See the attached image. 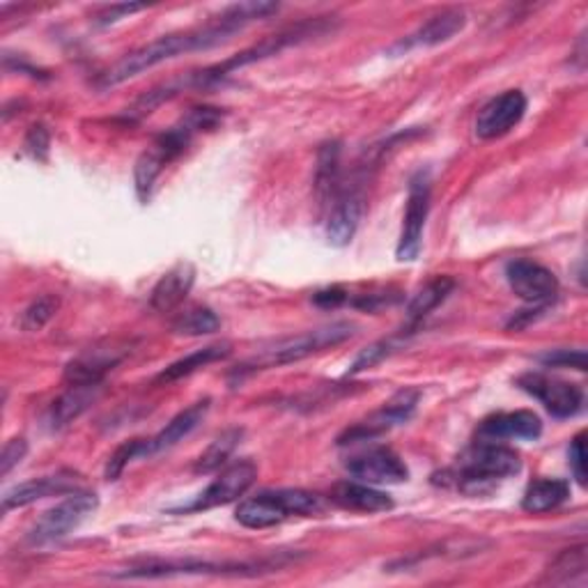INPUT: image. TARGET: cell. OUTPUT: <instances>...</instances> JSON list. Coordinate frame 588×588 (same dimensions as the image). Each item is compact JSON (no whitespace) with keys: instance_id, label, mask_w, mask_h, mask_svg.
<instances>
[{"instance_id":"1","label":"cell","mask_w":588,"mask_h":588,"mask_svg":"<svg viewBox=\"0 0 588 588\" xmlns=\"http://www.w3.org/2000/svg\"><path fill=\"white\" fill-rule=\"evenodd\" d=\"M279 12L276 3H264V0H253V3H239L230 5L220 14L212 16L205 26H199L193 31L163 35L150 44H143L134 48L132 54L120 58L111 69H106L100 79V88H115L127 83L143 71L152 69L166 60H173L178 56L191 54V52H207L218 44H226L233 35L241 33L253 21L267 19L269 14Z\"/></svg>"},{"instance_id":"2","label":"cell","mask_w":588,"mask_h":588,"mask_svg":"<svg viewBox=\"0 0 588 588\" xmlns=\"http://www.w3.org/2000/svg\"><path fill=\"white\" fill-rule=\"evenodd\" d=\"M522 472L520 453L501 441L480 439L457 460V467L444 472L434 483L455 485L462 493H483L499 480Z\"/></svg>"},{"instance_id":"3","label":"cell","mask_w":588,"mask_h":588,"mask_svg":"<svg viewBox=\"0 0 588 588\" xmlns=\"http://www.w3.org/2000/svg\"><path fill=\"white\" fill-rule=\"evenodd\" d=\"M354 336V325L350 323H333L327 327H317L297 336L290 338H281L276 340L274 346H269L264 350H260L258 354H253L251 359L244 361L235 375L241 380L244 375H251L258 371H267V368H279V365H287V363H297L306 357H313L317 352H325L329 348L340 346V342H346L348 338Z\"/></svg>"},{"instance_id":"4","label":"cell","mask_w":588,"mask_h":588,"mask_svg":"<svg viewBox=\"0 0 588 588\" xmlns=\"http://www.w3.org/2000/svg\"><path fill=\"white\" fill-rule=\"evenodd\" d=\"M327 510V501L306 489H276L244 499L237 506L235 520L247 529H269L290 518H317Z\"/></svg>"},{"instance_id":"5","label":"cell","mask_w":588,"mask_h":588,"mask_svg":"<svg viewBox=\"0 0 588 588\" xmlns=\"http://www.w3.org/2000/svg\"><path fill=\"white\" fill-rule=\"evenodd\" d=\"M329 31V21L325 19H308V21H302L297 23V26H290L276 35H269L264 37L260 44L247 48V52H241L237 54L235 58L226 60V63H220L216 67H210L205 71H199V74H191V83L193 86H199V88H205V86H214L218 83L220 79H226L228 74L241 69V67H247V65H253L258 60H264L269 56H276L281 54L283 48L292 46V44H302L310 37H320Z\"/></svg>"},{"instance_id":"6","label":"cell","mask_w":588,"mask_h":588,"mask_svg":"<svg viewBox=\"0 0 588 588\" xmlns=\"http://www.w3.org/2000/svg\"><path fill=\"white\" fill-rule=\"evenodd\" d=\"M97 506H100L97 495L77 489V493L67 495L60 504L48 508L42 514L29 533V543L48 545V543L60 541V538H65L69 531L77 529L86 518H90V514L97 510Z\"/></svg>"},{"instance_id":"7","label":"cell","mask_w":588,"mask_h":588,"mask_svg":"<svg viewBox=\"0 0 588 588\" xmlns=\"http://www.w3.org/2000/svg\"><path fill=\"white\" fill-rule=\"evenodd\" d=\"M430 214V176L419 170L409 182L407 210L403 218V230L396 256L400 262H414L423 249V233Z\"/></svg>"},{"instance_id":"8","label":"cell","mask_w":588,"mask_h":588,"mask_svg":"<svg viewBox=\"0 0 588 588\" xmlns=\"http://www.w3.org/2000/svg\"><path fill=\"white\" fill-rule=\"evenodd\" d=\"M421 394L416 388H403L398 394L391 398L382 409L368 416L365 421L348 428L338 437V446H348V444H359V441H371L382 437L384 432L394 430L396 426H403L411 419V414L419 405Z\"/></svg>"},{"instance_id":"9","label":"cell","mask_w":588,"mask_h":588,"mask_svg":"<svg viewBox=\"0 0 588 588\" xmlns=\"http://www.w3.org/2000/svg\"><path fill=\"white\" fill-rule=\"evenodd\" d=\"M260 566L249 563H210V561H145L127 570L113 573L115 579H161L178 575H258Z\"/></svg>"},{"instance_id":"10","label":"cell","mask_w":588,"mask_h":588,"mask_svg":"<svg viewBox=\"0 0 588 588\" xmlns=\"http://www.w3.org/2000/svg\"><path fill=\"white\" fill-rule=\"evenodd\" d=\"M258 478V467L253 460H237L230 467H226L220 472L205 493L199 495L193 504L184 506L182 512H199V510H210V508H218V506H228L233 501H237L239 497H244L253 487Z\"/></svg>"},{"instance_id":"11","label":"cell","mask_w":588,"mask_h":588,"mask_svg":"<svg viewBox=\"0 0 588 588\" xmlns=\"http://www.w3.org/2000/svg\"><path fill=\"white\" fill-rule=\"evenodd\" d=\"M524 394L541 400L545 409L556 419H570L584 407V391L577 384L563 382L543 373H527L518 380Z\"/></svg>"},{"instance_id":"12","label":"cell","mask_w":588,"mask_h":588,"mask_svg":"<svg viewBox=\"0 0 588 588\" xmlns=\"http://www.w3.org/2000/svg\"><path fill=\"white\" fill-rule=\"evenodd\" d=\"M506 279L510 290L531 306H547L558 294V279L552 269L527 258L508 262Z\"/></svg>"},{"instance_id":"13","label":"cell","mask_w":588,"mask_h":588,"mask_svg":"<svg viewBox=\"0 0 588 588\" xmlns=\"http://www.w3.org/2000/svg\"><path fill=\"white\" fill-rule=\"evenodd\" d=\"M529 109L527 94L522 90H506L495 100H489L476 117V136L483 140H495L520 125Z\"/></svg>"},{"instance_id":"14","label":"cell","mask_w":588,"mask_h":588,"mask_svg":"<svg viewBox=\"0 0 588 588\" xmlns=\"http://www.w3.org/2000/svg\"><path fill=\"white\" fill-rule=\"evenodd\" d=\"M346 470L350 472V476L368 485H396L409 478L407 464L388 446H373L352 455L346 464Z\"/></svg>"},{"instance_id":"15","label":"cell","mask_w":588,"mask_h":588,"mask_svg":"<svg viewBox=\"0 0 588 588\" xmlns=\"http://www.w3.org/2000/svg\"><path fill=\"white\" fill-rule=\"evenodd\" d=\"M129 342H106V346H94L71 359L65 368L67 384H102L109 371L129 354Z\"/></svg>"},{"instance_id":"16","label":"cell","mask_w":588,"mask_h":588,"mask_svg":"<svg viewBox=\"0 0 588 588\" xmlns=\"http://www.w3.org/2000/svg\"><path fill=\"white\" fill-rule=\"evenodd\" d=\"M363 214V195L354 186H342L336 201L329 205L327 216V241L336 249L350 247Z\"/></svg>"},{"instance_id":"17","label":"cell","mask_w":588,"mask_h":588,"mask_svg":"<svg viewBox=\"0 0 588 588\" xmlns=\"http://www.w3.org/2000/svg\"><path fill=\"white\" fill-rule=\"evenodd\" d=\"M81 489V478L74 472H58L52 476H42V478H33L26 483H19L12 489H8L3 497V510H14V508H23L31 506L39 499H48V497H60V495H71Z\"/></svg>"},{"instance_id":"18","label":"cell","mask_w":588,"mask_h":588,"mask_svg":"<svg viewBox=\"0 0 588 588\" xmlns=\"http://www.w3.org/2000/svg\"><path fill=\"white\" fill-rule=\"evenodd\" d=\"M464 26H467V14L457 8L444 10V12L430 16L419 31L411 33L405 39H400L394 48H391V54H407V52H411V48L439 46V44L453 39L457 33H462Z\"/></svg>"},{"instance_id":"19","label":"cell","mask_w":588,"mask_h":588,"mask_svg":"<svg viewBox=\"0 0 588 588\" xmlns=\"http://www.w3.org/2000/svg\"><path fill=\"white\" fill-rule=\"evenodd\" d=\"M478 434L480 439H493V441L538 439L543 434V421L541 416L529 409L493 414L478 426Z\"/></svg>"},{"instance_id":"20","label":"cell","mask_w":588,"mask_h":588,"mask_svg":"<svg viewBox=\"0 0 588 588\" xmlns=\"http://www.w3.org/2000/svg\"><path fill=\"white\" fill-rule=\"evenodd\" d=\"M102 384H69L65 394L52 405L46 416V423L52 430H63L69 423L81 419V414L90 409V405L100 398Z\"/></svg>"},{"instance_id":"21","label":"cell","mask_w":588,"mask_h":588,"mask_svg":"<svg viewBox=\"0 0 588 588\" xmlns=\"http://www.w3.org/2000/svg\"><path fill=\"white\" fill-rule=\"evenodd\" d=\"M329 499L346 508V510H354V512H386V510H394V499H391L386 493H382V489H375L373 485L368 483H354V480H346V483H338L333 489Z\"/></svg>"},{"instance_id":"22","label":"cell","mask_w":588,"mask_h":588,"mask_svg":"<svg viewBox=\"0 0 588 588\" xmlns=\"http://www.w3.org/2000/svg\"><path fill=\"white\" fill-rule=\"evenodd\" d=\"M193 281H195V269L189 262L176 264L152 287L150 306L159 313H170L173 308H178L191 292Z\"/></svg>"},{"instance_id":"23","label":"cell","mask_w":588,"mask_h":588,"mask_svg":"<svg viewBox=\"0 0 588 588\" xmlns=\"http://www.w3.org/2000/svg\"><path fill=\"white\" fill-rule=\"evenodd\" d=\"M210 398L205 400H199L193 403L191 407H186L184 411H180L173 421L166 423V428L152 437L147 439V449H145V455H152V453H159V451H166L170 446H176L178 441H182L184 437H189L195 428H199V423L205 419V414L210 411Z\"/></svg>"},{"instance_id":"24","label":"cell","mask_w":588,"mask_h":588,"mask_svg":"<svg viewBox=\"0 0 588 588\" xmlns=\"http://www.w3.org/2000/svg\"><path fill=\"white\" fill-rule=\"evenodd\" d=\"M340 143L329 140L317 152V168H315V193L323 207H329L336 195L340 193Z\"/></svg>"},{"instance_id":"25","label":"cell","mask_w":588,"mask_h":588,"mask_svg":"<svg viewBox=\"0 0 588 588\" xmlns=\"http://www.w3.org/2000/svg\"><path fill=\"white\" fill-rule=\"evenodd\" d=\"M230 354V346L228 342H218V346H210V348H203V350H195L182 359H178L176 363H170L168 368H163V371L157 375V384H173L182 377H189L193 375L195 371H201V368L214 363V361H220L226 359Z\"/></svg>"},{"instance_id":"26","label":"cell","mask_w":588,"mask_h":588,"mask_svg":"<svg viewBox=\"0 0 588 588\" xmlns=\"http://www.w3.org/2000/svg\"><path fill=\"white\" fill-rule=\"evenodd\" d=\"M570 497V485L563 478H541L533 480L522 499V508L527 512H547L566 504Z\"/></svg>"},{"instance_id":"27","label":"cell","mask_w":588,"mask_h":588,"mask_svg":"<svg viewBox=\"0 0 588 588\" xmlns=\"http://www.w3.org/2000/svg\"><path fill=\"white\" fill-rule=\"evenodd\" d=\"M455 281L451 276H434L432 281H428L419 292L414 294L409 306H407V317L409 323L416 325L421 323L426 315H430L439 304H444L449 294L453 292Z\"/></svg>"},{"instance_id":"28","label":"cell","mask_w":588,"mask_h":588,"mask_svg":"<svg viewBox=\"0 0 588 588\" xmlns=\"http://www.w3.org/2000/svg\"><path fill=\"white\" fill-rule=\"evenodd\" d=\"M170 163V157L161 150V147L155 143L150 150L143 152L136 161V168H134V184H136V193L140 203H147L150 201V195L155 191V184L161 176V170Z\"/></svg>"},{"instance_id":"29","label":"cell","mask_w":588,"mask_h":588,"mask_svg":"<svg viewBox=\"0 0 588 588\" xmlns=\"http://www.w3.org/2000/svg\"><path fill=\"white\" fill-rule=\"evenodd\" d=\"M241 434H244L241 428H230L226 432H220L212 441V444L201 453V457L195 460L193 474H212V472H218L220 467H224L241 441Z\"/></svg>"},{"instance_id":"30","label":"cell","mask_w":588,"mask_h":588,"mask_svg":"<svg viewBox=\"0 0 588 588\" xmlns=\"http://www.w3.org/2000/svg\"><path fill=\"white\" fill-rule=\"evenodd\" d=\"M588 570V552L586 545H577L570 550H563L545 570L547 584H570L579 577H584Z\"/></svg>"},{"instance_id":"31","label":"cell","mask_w":588,"mask_h":588,"mask_svg":"<svg viewBox=\"0 0 588 588\" xmlns=\"http://www.w3.org/2000/svg\"><path fill=\"white\" fill-rule=\"evenodd\" d=\"M220 329L218 315L212 308L195 306L186 313H182L178 320L173 323V331L182 336H207Z\"/></svg>"},{"instance_id":"32","label":"cell","mask_w":588,"mask_h":588,"mask_svg":"<svg viewBox=\"0 0 588 588\" xmlns=\"http://www.w3.org/2000/svg\"><path fill=\"white\" fill-rule=\"evenodd\" d=\"M58 308H60L58 297H54V294H42V297H37L26 310H23L19 325L23 331H31V333L42 331L48 323L54 320Z\"/></svg>"},{"instance_id":"33","label":"cell","mask_w":588,"mask_h":588,"mask_svg":"<svg viewBox=\"0 0 588 588\" xmlns=\"http://www.w3.org/2000/svg\"><path fill=\"white\" fill-rule=\"evenodd\" d=\"M147 449V439H132L127 444H122L106 462V480H117L122 472L127 470V464L136 457H143Z\"/></svg>"},{"instance_id":"34","label":"cell","mask_w":588,"mask_h":588,"mask_svg":"<svg viewBox=\"0 0 588 588\" xmlns=\"http://www.w3.org/2000/svg\"><path fill=\"white\" fill-rule=\"evenodd\" d=\"M545 368H575V371H586V352L584 350H554L543 357H538Z\"/></svg>"},{"instance_id":"35","label":"cell","mask_w":588,"mask_h":588,"mask_svg":"<svg viewBox=\"0 0 588 588\" xmlns=\"http://www.w3.org/2000/svg\"><path fill=\"white\" fill-rule=\"evenodd\" d=\"M23 147H26V152L33 159L46 161L48 147H52V134H48V129L44 125H33L26 134V143H23Z\"/></svg>"},{"instance_id":"36","label":"cell","mask_w":588,"mask_h":588,"mask_svg":"<svg viewBox=\"0 0 588 588\" xmlns=\"http://www.w3.org/2000/svg\"><path fill=\"white\" fill-rule=\"evenodd\" d=\"M26 453H29V441L26 439H21V437L10 439L5 444V449H3V453H0V474L8 476L16 467V464H21V460L26 457Z\"/></svg>"},{"instance_id":"37","label":"cell","mask_w":588,"mask_h":588,"mask_svg":"<svg viewBox=\"0 0 588 588\" xmlns=\"http://www.w3.org/2000/svg\"><path fill=\"white\" fill-rule=\"evenodd\" d=\"M568 457H570V470H573L577 483L584 487L586 485V434L584 432H579L573 439Z\"/></svg>"},{"instance_id":"38","label":"cell","mask_w":588,"mask_h":588,"mask_svg":"<svg viewBox=\"0 0 588 588\" xmlns=\"http://www.w3.org/2000/svg\"><path fill=\"white\" fill-rule=\"evenodd\" d=\"M388 352H391V342H386V340H384V342H377V346L365 348V350L357 357V361L352 363L350 375H357V373L365 371V368H373V365L380 363Z\"/></svg>"},{"instance_id":"39","label":"cell","mask_w":588,"mask_h":588,"mask_svg":"<svg viewBox=\"0 0 588 588\" xmlns=\"http://www.w3.org/2000/svg\"><path fill=\"white\" fill-rule=\"evenodd\" d=\"M145 10V5H138V3H132V5H111V8H104L100 14L94 16V23L97 26H111V23L125 19L134 12H140Z\"/></svg>"},{"instance_id":"40","label":"cell","mask_w":588,"mask_h":588,"mask_svg":"<svg viewBox=\"0 0 588 588\" xmlns=\"http://www.w3.org/2000/svg\"><path fill=\"white\" fill-rule=\"evenodd\" d=\"M348 299H350V294H348L346 290H342V287H338V285L327 287V290H320V292H317L315 297H313V302H315L317 306H323V308H336V306H340V304H346Z\"/></svg>"}]
</instances>
